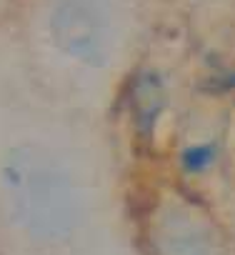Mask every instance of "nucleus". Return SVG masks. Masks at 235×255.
Returning a JSON list of instances; mask_svg holds the SVG:
<instances>
[{"label":"nucleus","instance_id":"f257e3e1","mask_svg":"<svg viewBox=\"0 0 235 255\" xmlns=\"http://www.w3.org/2000/svg\"><path fill=\"white\" fill-rule=\"evenodd\" d=\"M0 200L8 223L30 240H60L75 223L68 173L35 145H15L0 158Z\"/></svg>","mask_w":235,"mask_h":255},{"label":"nucleus","instance_id":"f03ea898","mask_svg":"<svg viewBox=\"0 0 235 255\" xmlns=\"http://www.w3.org/2000/svg\"><path fill=\"white\" fill-rule=\"evenodd\" d=\"M50 38L73 60L88 65L105 63L113 40L105 0H55L50 10Z\"/></svg>","mask_w":235,"mask_h":255},{"label":"nucleus","instance_id":"7ed1b4c3","mask_svg":"<svg viewBox=\"0 0 235 255\" xmlns=\"http://www.w3.org/2000/svg\"><path fill=\"white\" fill-rule=\"evenodd\" d=\"M158 253L160 255H220L210 233L188 213L168 210L158 225Z\"/></svg>","mask_w":235,"mask_h":255},{"label":"nucleus","instance_id":"20e7f679","mask_svg":"<svg viewBox=\"0 0 235 255\" xmlns=\"http://www.w3.org/2000/svg\"><path fill=\"white\" fill-rule=\"evenodd\" d=\"M133 105H135V113H138V123L143 125V120L153 123L160 105H163V88H160V80L155 75H143L138 78L135 83V90H133Z\"/></svg>","mask_w":235,"mask_h":255}]
</instances>
